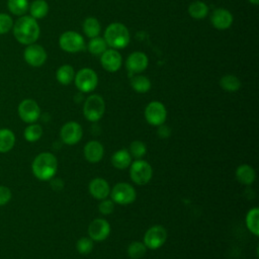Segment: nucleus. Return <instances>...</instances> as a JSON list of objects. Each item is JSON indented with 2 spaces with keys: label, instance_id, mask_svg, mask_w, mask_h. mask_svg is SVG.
Wrapping results in <instances>:
<instances>
[{
  "label": "nucleus",
  "instance_id": "obj_10",
  "mask_svg": "<svg viewBox=\"0 0 259 259\" xmlns=\"http://www.w3.org/2000/svg\"><path fill=\"white\" fill-rule=\"evenodd\" d=\"M60 47L63 51L68 53H77L84 49V39L76 31H65L59 39Z\"/></svg>",
  "mask_w": 259,
  "mask_h": 259
},
{
  "label": "nucleus",
  "instance_id": "obj_36",
  "mask_svg": "<svg viewBox=\"0 0 259 259\" xmlns=\"http://www.w3.org/2000/svg\"><path fill=\"white\" fill-rule=\"evenodd\" d=\"M13 27L12 18L6 13H0V34H5Z\"/></svg>",
  "mask_w": 259,
  "mask_h": 259
},
{
  "label": "nucleus",
  "instance_id": "obj_29",
  "mask_svg": "<svg viewBox=\"0 0 259 259\" xmlns=\"http://www.w3.org/2000/svg\"><path fill=\"white\" fill-rule=\"evenodd\" d=\"M100 23L94 17H87L83 22V30L88 37H95L98 36L100 32Z\"/></svg>",
  "mask_w": 259,
  "mask_h": 259
},
{
  "label": "nucleus",
  "instance_id": "obj_5",
  "mask_svg": "<svg viewBox=\"0 0 259 259\" xmlns=\"http://www.w3.org/2000/svg\"><path fill=\"white\" fill-rule=\"evenodd\" d=\"M105 112V102L98 94H93L87 97L83 106V113L87 120L98 121Z\"/></svg>",
  "mask_w": 259,
  "mask_h": 259
},
{
  "label": "nucleus",
  "instance_id": "obj_16",
  "mask_svg": "<svg viewBox=\"0 0 259 259\" xmlns=\"http://www.w3.org/2000/svg\"><path fill=\"white\" fill-rule=\"evenodd\" d=\"M88 190L89 193L98 200L107 198V196L110 193V186L108 184V182L100 177L94 178L89 182V186H88Z\"/></svg>",
  "mask_w": 259,
  "mask_h": 259
},
{
  "label": "nucleus",
  "instance_id": "obj_2",
  "mask_svg": "<svg viewBox=\"0 0 259 259\" xmlns=\"http://www.w3.org/2000/svg\"><path fill=\"white\" fill-rule=\"evenodd\" d=\"M58 169V161L54 154L49 152H44L38 154L31 164V170L33 175L41 180H51Z\"/></svg>",
  "mask_w": 259,
  "mask_h": 259
},
{
  "label": "nucleus",
  "instance_id": "obj_14",
  "mask_svg": "<svg viewBox=\"0 0 259 259\" xmlns=\"http://www.w3.org/2000/svg\"><path fill=\"white\" fill-rule=\"evenodd\" d=\"M23 57L28 65L32 67H40L47 60V53L41 46L31 44L24 50Z\"/></svg>",
  "mask_w": 259,
  "mask_h": 259
},
{
  "label": "nucleus",
  "instance_id": "obj_3",
  "mask_svg": "<svg viewBox=\"0 0 259 259\" xmlns=\"http://www.w3.org/2000/svg\"><path fill=\"white\" fill-rule=\"evenodd\" d=\"M104 39L112 49H123L130 42V32L122 23L113 22L106 27Z\"/></svg>",
  "mask_w": 259,
  "mask_h": 259
},
{
  "label": "nucleus",
  "instance_id": "obj_19",
  "mask_svg": "<svg viewBox=\"0 0 259 259\" xmlns=\"http://www.w3.org/2000/svg\"><path fill=\"white\" fill-rule=\"evenodd\" d=\"M104 155V148L98 141H90L84 146V157L90 163L99 162Z\"/></svg>",
  "mask_w": 259,
  "mask_h": 259
},
{
  "label": "nucleus",
  "instance_id": "obj_1",
  "mask_svg": "<svg viewBox=\"0 0 259 259\" xmlns=\"http://www.w3.org/2000/svg\"><path fill=\"white\" fill-rule=\"evenodd\" d=\"M13 34L22 45H31L39 36V26L31 16H21L13 23Z\"/></svg>",
  "mask_w": 259,
  "mask_h": 259
},
{
  "label": "nucleus",
  "instance_id": "obj_4",
  "mask_svg": "<svg viewBox=\"0 0 259 259\" xmlns=\"http://www.w3.org/2000/svg\"><path fill=\"white\" fill-rule=\"evenodd\" d=\"M153 176L152 166L145 160L137 159L130 165V177L138 185H146Z\"/></svg>",
  "mask_w": 259,
  "mask_h": 259
},
{
  "label": "nucleus",
  "instance_id": "obj_27",
  "mask_svg": "<svg viewBox=\"0 0 259 259\" xmlns=\"http://www.w3.org/2000/svg\"><path fill=\"white\" fill-rule=\"evenodd\" d=\"M131 85L133 89L138 93H146L151 88V81L149 78L143 75H137L132 77Z\"/></svg>",
  "mask_w": 259,
  "mask_h": 259
},
{
  "label": "nucleus",
  "instance_id": "obj_34",
  "mask_svg": "<svg viewBox=\"0 0 259 259\" xmlns=\"http://www.w3.org/2000/svg\"><path fill=\"white\" fill-rule=\"evenodd\" d=\"M128 152L133 158L141 159L143 158L147 153V147L142 141H133L130 145Z\"/></svg>",
  "mask_w": 259,
  "mask_h": 259
},
{
  "label": "nucleus",
  "instance_id": "obj_20",
  "mask_svg": "<svg viewBox=\"0 0 259 259\" xmlns=\"http://www.w3.org/2000/svg\"><path fill=\"white\" fill-rule=\"evenodd\" d=\"M236 179L243 185H251L256 179L255 170L248 164H242L237 167L235 172Z\"/></svg>",
  "mask_w": 259,
  "mask_h": 259
},
{
  "label": "nucleus",
  "instance_id": "obj_32",
  "mask_svg": "<svg viewBox=\"0 0 259 259\" xmlns=\"http://www.w3.org/2000/svg\"><path fill=\"white\" fill-rule=\"evenodd\" d=\"M23 136L27 142H36L42 136V127L39 124L31 123L25 127Z\"/></svg>",
  "mask_w": 259,
  "mask_h": 259
},
{
  "label": "nucleus",
  "instance_id": "obj_18",
  "mask_svg": "<svg viewBox=\"0 0 259 259\" xmlns=\"http://www.w3.org/2000/svg\"><path fill=\"white\" fill-rule=\"evenodd\" d=\"M125 65L131 73L143 72L148 67V57L142 52H134L127 57Z\"/></svg>",
  "mask_w": 259,
  "mask_h": 259
},
{
  "label": "nucleus",
  "instance_id": "obj_35",
  "mask_svg": "<svg viewBox=\"0 0 259 259\" xmlns=\"http://www.w3.org/2000/svg\"><path fill=\"white\" fill-rule=\"evenodd\" d=\"M93 240H91L89 237H82L80 238L76 243V249L79 254L81 255H87L91 253L93 249Z\"/></svg>",
  "mask_w": 259,
  "mask_h": 259
},
{
  "label": "nucleus",
  "instance_id": "obj_11",
  "mask_svg": "<svg viewBox=\"0 0 259 259\" xmlns=\"http://www.w3.org/2000/svg\"><path fill=\"white\" fill-rule=\"evenodd\" d=\"M83 136V130L81 125L76 121H69L65 123L61 131H60V137L64 144L73 146L80 142Z\"/></svg>",
  "mask_w": 259,
  "mask_h": 259
},
{
  "label": "nucleus",
  "instance_id": "obj_13",
  "mask_svg": "<svg viewBox=\"0 0 259 259\" xmlns=\"http://www.w3.org/2000/svg\"><path fill=\"white\" fill-rule=\"evenodd\" d=\"M110 234V225L104 219H95L88 226V236L91 240L101 242Z\"/></svg>",
  "mask_w": 259,
  "mask_h": 259
},
{
  "label": "nucleus",
  "instance_id": "obj_38",
  "mask_svg": "<svg viewBox=\"0 0 259 259\" xmlns=\"http://www.w3.org/2000/svg\"><path fill=\"white\" fill-rule=\"evenodd\" d=\"M11 190L6 187L0 185V206L6 204L11 199Z\"/></svg>",
  "mask_w": 259,
  "mask_h": 259
},
{
  "label": "nucleus",
  "instance_id": "obj_7",
  "mask_svg": "<svg viewBox=\"0 0 259 259\" xmlns=\"http://www.w3.org/2000/svg\"><path fill=\"white\" fill-rule=\"evenodd\" d=\"M167 239V231L163 226L156 225L148 229L144 235L143 243L147 249L157 250L164 245Z\"/></svg>",
  "mask_w": 259,
  "mask_h": 259
},
{
  "label": "nucleus",
  "instance_id": "obj_15",
  "mask_svg": "<svg viewBox=\"0 0 259 259\" xmlns=\"http://www.w3.org/2000/svg\"><path fill=\"white\" fill-rule=\"evenodd\" d=\"M100 62L103 69L108 72H115L121 66V56L114 49L106 50L104 53L101 54Z\"/></svg>",
  "mask_w": 259,
  "mask_h": 259
},
{
  "label": "nucleus",
  "instance_id": "obj_33",
  "mask_svg": "<svg viewBox=\"0 0 259 259\" xmlns=\"http://www.w3.org/2000/svg\"><path fill=\"white\" fill-rule=\"evenodd\" d=\"M7 6L9 11L14 15H23L28 10L27 0H8Z\"/></svg>",
  "mask_w": 259,
  "mask_h": 259
},
{
  "label": "nucleus",
  "instance_id": "obj_9",
  "mask_svg": "<svg viewBox=\"0 0 259 259\" xmlns=\"http://www.w3.org/2000/svg\"><path fill=\"white\" fill-rule=\"evenodd\" d=\"M167 117V110L163 103L159 101L150 102L145 109V118L147 122L154 126L163 124Z\"/></svg>",
  "mask_w": 259,
  "mask_h": 259
},
{
  "label": "nucleus",
  "instance_id": "obj_40",
  "mask_svg": "<svg viewBox=\"0 0 259 259\" xmlns=\"http://www.w3.org/2000/svg\"><path fill=\"white\" fill-rule=\"evenodd\" d=\"M250 3H252V4H255V5H257L258 3H259V0H248Z\"/></svg>",
  "mask_w": 259,
  "mask_h": 259
},
{
  "label": "nucleus",
  "instance_id": "obj_23",
  "mask_svg": "<svg viewBox=\"0 0 259 259\" xmlns=\"http://www.w3.org/2000/svg\"><path fill=\"white\" fill-rule=\"evenodd\" d=\"M247 229L254 236L259 235V209L258 207L251 208L246 214Z\"/></svg>",
  "mask_w": 259,
  "mask_h": 259
},
{
  "label": "nucleus",
  "instance_id": "obj_28",
  "mask_svg": "<svg viewBox=\"0 0 259 259\" xmlns=\"http://www.w3.org/2000/svg\"><path fill=\"white\" fill-rule=\"evenodd\" d=\"M188 12L192 18L202 19L208 13V7L201 1H194L188 7Z\"/></svg>",
  "mask_w": 259,
  "mask_h": 259
},
{
  "label": "nucleus",
  "instance_id": "obj_37",
  "mask_svg": "<svg viewBox=\"0 0 259 259\" xmlns=\"http://www.w3.org/2000/svg\"><path fill=\"white\" fill-rule=\"evenodd\" d=\"M98 210L103 215H108L113 212L114 210V202L111 199H101L100 203L98 205Z\"/></svg>",
  "mask_w": 259,
  "mask_h": 259
},
{
  "label": "nucleus",
  "instance_id": "obj_21",
  "mask_svg": "<svg viewBox=\"0 0 259 259\" xmlns=\"http://www.w3.org/2000/svg\"><path fill=\"white\" fill-rule=\"evenodd\" d=\"M132 163V156L126 149H120L111 156V164L116 169H126Z\"/></svg>",
  "mask_w": 259,
  "mask_h": 259
},
{
  "label": "nucleus",
  "instance_id": "obj_12",
  "mask_svg": "<svg viewBox=\"0 0 259 259\" xmlns=\"http://www.w3.org/2000/svg\"><path fill=\"white\" fill-rule=\"evenodd\" d=\"M18 115L24 122L33 123L40 115V108L36 101L24 99L18 105Z\"/></svg>",
  "mask_w": 259,
  "mask_h": 259
},
{
  "label": "nucleus",
  "instance_id": "obj_31",
  "mask_svg": "<svg viewBox=\"0 0 259 259\" xmlns=\"http://www.w3.org/2000/svg\"><path fill=\"white\" fill-rule=\"evenodd\" d=\"M106 50H107V44L105 39L102 37H99V36L92 37L88 44V51L92 55H95V56L101 55Z\"/></svg>",
  "mask_w": 259,
  "mask_h": 259
},
{
  "label": "nucleus",
  "instance_id": "obj_39",
  "mask_svg": "<svg viewBox=\"0 0 259 259\" xmlns=\"http://www.w3.org/2000/svg\"><path fill=\"white\" fill-rule=\"evenodd\" d=\"M158 136L161 138V139H166V138H168V137H170V135H171V130L167 126V125H165L164 123L163 124H161V125H159L158 126Z\"/></svg>",
  "mask_w": 259,
  "mask_h": 259
},
{
  "label": "nucleus",
  "instance_id": "obj_8",
  "mask_svg": "<svg viewBox=\"0 0 259 259\" xmlns=\"http://www.w3.org/2000/svg\"><path fill=\"white\" fill-rule=\"evenodd\" d=\"M76 87L84 93L93 91L98 83V77L96 73L89 68L81 69L74 77Z\"/></svg>",
  "mask_w": 259,
  "mask_h": 259
},
{
  "label": "nucleus",
  "instance_id": "obj_25",
  "mask_svg": "<svg viewBox=\"0 0 259 259\" xmlns=\"http://www.w3.org/2000/svg\"><path fill=\"white\" fill-rule=\"evenodd\" d=\"M29 12L34 19L44 18L49 12V5L45 0H34L29 6Z\"/></svg>",
  "mask_w": 259,
  "mask_h": 259
},
{
  "label": "nucleus",
  "instance_id": "obj_26",
  "mask_svg": "<svg viewBox=\"0 0 259 259\" xmlns=\"http://www.w3.org/2000/svg\"><path fill=\"white\" fill-rule=\"evenodd\" d=\"M220 86L228 92L238 91L241 87V81L234 75H225L220 80Z\"/></svg>",
  "mask_w": 259,
  "mask_h": 259
},
{
  "label": "nucleus",
  "instance_id": "obj_17",
  "mask_svg": "<svg viewBox=\"0 0 259 259\" xmlns=\"http://www.w3.org/2000/svg\"><path fill=\"white\" fill-rule=\"evenodd\" d=\"M210 21L213 27L218 29H227L233 22V16L227 9L217 8L210 15Z\"/></svg>",
  "mask_w": 259,
  "mask_h": 259
},
{
  "label": "nucleus",
  "instance_id": "obj_30",
  "mask_svg": "<svg viewBox=\"0 0 259 259\" xmlns=\"http://www.w3.org/2000/svg\"><path fill=\"white\" fill-rule=\"evenodd\" d=\"M127 255L130 258L132 259H140L142 257H144V255L147 252V247L145 246V244L143 242H139V241H135L132 242L128 246H127Z\"/></svg>",
  "mask_w": 259,
  "mask_h": 259
},
{
  "label": "nucleus",
  "instance_id": "obj_6",
  "mask_svg": "<svg viewBox=\"0 0 259 259\" xmlns=\"http://www.w3.org/2000/svg\"><path fill=\"white\" fill-rule=\"evenodd\" d=\"M110 198L114 203L126 205L136 200V189L126 182H118L110 189Z\"/></svg>",
  "mask_w": 259,
  "mask_h": 259
},
{
  "label": "nucleus",
  "instance_id": "obj_22",
  "mask_svg": "<svg viewBox=\"0 0 259 259\" xmlns=\"http://www.w3.org/2000/svg\"><path fill=\"white\" fill-rule=\"evenodd\" d=\"M15 136L8 128L0 130V153H7L14 147Z\"/></svg>",
  "mask_w": 259,
  "mask_h": 259
},
{
  "label": "nucleus",
  "instance_id": "obj_24",
  "mask_svg": "<svg viewBox=\"0 0 259 259\" xmlns=\"http://www.w3.org/2000/svg\"><path fill=\"white\" fill-rule=\"evenodd\" d=\"M75 77V72L72 66L70 65H63L61 66L56 73V78L59 83L62 85L70 84Z\"/></svg>",
  "mask_w": 259,
  "mask_h": 259
}]
</instances>
